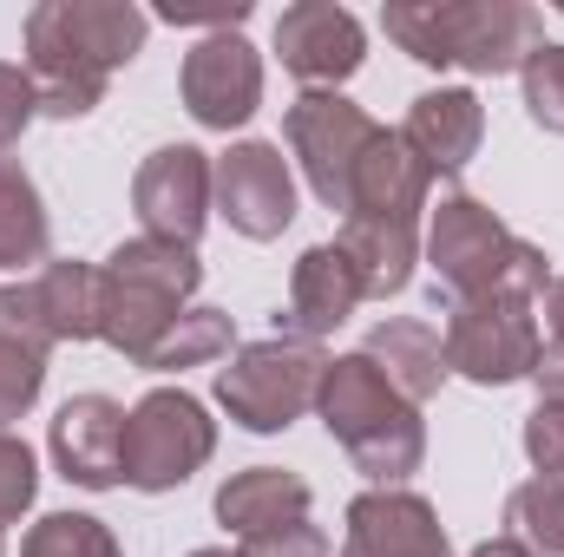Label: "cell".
Here are the masks:
<instances>
[{
	"label": "cell",
	"instance_id": "obj_28",
	"mask_svg": "<svg viewBox=\"0 0 564 557\" xmlns=\"http://www.w3.org/2000/svg\"><path fill=\"white\" fill-rule=\"evenodd\" d=\"M519 86H525V112H532V125L552 132V139H564V46L558 40H545V46L519 66Z\"/></svg>",
	"mask_w": 564,
	"mask_h": 557
},
{
	"label": "cell",
	"instance_id": "obj_36",
	"mask_svg": "<svg viewBox=\"0 0 564 557\" xmlns=\"http://www.w3.org/2000/svg\"><path fill=\"white\" fill-rule=\"evenodd\" d=\"M191 557H243V551H224V545H204V551H191Z\"/></svg>",
	"mask_w": 564,
	"mask_h": 557
},
{
	"label": "cell",
	"instance_id": "obj_11",
	"mask_svg": "<svg viewBox=\"0 0 564 557\" xmlns=\"http://www.w3.org/2000/svg\"><path fill=\"white\" fill-rule=\"evenodd\" d=\"M132 210H139L144 237L197 250L210 223V157L197 144H158L132 177Z\"/></svg>",
	"mask_w": 564,
	"mask_h": 557
},
{
	"label": "cell",
	"instance_id": "obj_20",
	"mask_svg": "<svg viewBox=\"0 0 564 557\" xmlns=\"http://www.w3.org/2000/svg\"><path fill=\"white\" fill-rule=\"evenodd\" d=\"M308 479L282 472V466H250L237 479L217 485V525L237 532V538H263L276 525H302L308 518Z\"/></svg>",
	"mask_w": 564,
	"mask_h": 557
},
{
	"label": "cell",
	"instance_id": "obj_3",
	"mask_svg": "<svg viewBox=\"0 0 564 557\" xmlns=\"http://www.w3.org/2000/svg\"><path fill=\"white\" fill-rule=\"evenodd\" d=\"M426 270H433V288H446V302H473V295L539 302L552 288V256L539 243L512 237L466 190L440 197V210L426 217Z\"/></svg>",
	"mask_w": 564,
	"mask_h": 557
},
{
	"label": "cell",
	"instance_id": "obj_24",
	"mask_svg": "<svg viewBox=\"0 0 564 557\" xmlns=\"http://www.w3.org/2000/svg\"><path fill=\"white\" fill-rule=\"evenodd\" d=\"M46 250H53V223H46L40 184L26 177V164L0 157V270L46 263Z\"/></svg>",
	"mask_w": 564,
	"mask_h": 557
},
{
	"label": "cell",
	"instance_id": "obj_18",
	"mask_svg": "<svg viewBox=\"0 0 564 557\" xmlns=\"http://www.w3.org/2000/svg\"><path fill=\"white\" fill-rule=\"evenodd\" d=\"M361 302H368V288H361V276H355V263L341 256V243H315V250L295 256L289 315H276V328L302 335V341H322V335H335Z\"/></svg>",
	"mask_w": 564,
	"mask_h": 557
},
{
	"label": "cell",
	"instance_id": "obj_30",
	"mask_svg": "<svg viewBox=\"0 0 564 557\" xmlns=\"http://www.w3.org/2000/svg\"><path fill=\"white\" fill-rule=\"evenodd\" d=\"M525 459L539 466V479H564V407L539 401L525 414Z\"/></svg>",
	"mask_w": 564,
	"mask_h": 557
},
{
	"label": "cell",
	"instance_id": "obj_13",
	"mask_svg": "<svg viewBox=\"0 0 564 557\" xmlns=\"http://www.w3.org/2000/svg\"><path fill=\"white\" fill-rule=\"evenodd\" d=\"M26 79H33V99L46 119H86L99 99H106V66L59 26V7L40 0L26 13Z\"/></svg>",
	"mask_w": 564,
	"mask_h": 557
},
{
	"label": "cell",
	"instance_id": "obj_15",
	"mask_svg": "<svg viewBox=\"0 0 564 557\" xmlns=\"http://www.w3.org/2000/svg\"><path fill=\"white\" fill-rule=\"evenodd\" d=\"M341 557H453L440 512L421 492L401 485H375L348 505V545Z\"/></svg>",
	"mask_w": 564,
	"mask_h": 557
},
{
	"label": "cell",
	"instance_id": "obj_17",
	"mask_svg": "<svg viewBox=\"0 0 564 557\" xmlns=\"http://www.w3.org/2000/svg\"><path fill=\"white\" fill-rule=\"evenodd\" d=\"M426 177L421 157L401 144V132H381L375 151L361 157L355 171V190H348V217L341 223H388V230H421L426 210Z\"/></svg>",
	"mask_w": 564,
	"mask_h": 557
},
{
	"label": "cell",
	"instance_id": "obj_31",
	"mask_svg": "<svg viewBox=\"0 0 564 557\" xmlns=\"http://www.w3.org/2000/svg\"><path fill=\"white\" fill-rule=\"evenodd\" d=\"M33 119H40V99H33L26 66H7V59H0V151L20 144V132H26Z\"/></svg>",
	"mask_w": 564,
	"mask_h": 557
},
{
	"label": "cell",
	"instance_id": "obj_29",
	"mask_svg": "<svg viewBox=\"0 0 564 557\" xmlns=\"http://www.w3.org/2000/svg\"><path fill=\"white\" fill-rule=\"evenodd\" d=\"M40 492V466H33V446L0 433V525H13Z\"/></svg>",
	"mask_w": 564,
	"mask_h": 557
},
{
	"label": "cell",
	"instance_id": "obj_5",
	"mask_svg": "<svg viewBox=\"0 0 564 557\" xmlns=\"http://www.w3.org/2000/svg\"><path fill=\"white\" fill-rule=\"evenodd\" d=\"M322 374H328V354L322 341H302V335H270V341H250L230 354V368L217 374V401L224 414L250 433H282L315 407L322 394Z\"/></svg>",
	"mask_w": 564,
	"mask_h": 557
},
{
	"label": "cell",
	"instance_id": "obj_25",
	"mask_svg": "<svg viewBox=\"0 0 564 557\" xmlns=\"http://www.w3.org/2000/svg\"><path fill=\"white\" fill-rule=\"evenodd\" d=\"M230 348H237V328H230L224 308H184V315L164 328V341L144 354V368H151V374H184V368H204V361H217V354H230Z\"/></svg>",
	"mask_w": 564,
	"mask_h": 557
},
{
	"label": "cell",
	"instance_id": "obj_14",
	"mask_svg": "<svg viewBox=\"0 0 564 557\" xmlns=\"http://www.w3.org/2000/svg\"><path fill=\"white\" fill-rule=\"evenodd\" d=\"M46 446H53V466L66 485H86V492L126 485V407L119 401L73 394L46 426Z\"/></svg>",
	"mask_w": 564,
	"mask_h": 557
},
{
	"label": "cell",
	"instance_id": "obj_4",
	"mask_svg": "<svg viewBox=\"0 0 564 557\" xmlns=\"http://www.w3.org/2000/svg\"><path fill=\"white\" fill-rule=\"evenodd\" d=\"M197 282H204V263L184 243H158V237L119 243L99 270V341L126 354L132 368H144L164 328L191 308Z\"/></svg>",
	"mask_w": 564,
	"mask_h": 557
},
{
	"label": "cell",
	"instance_id": "obj_23",
	"mask_svg": "<svg viewBox=\"0 0 564 557\" xmlns=\"http://www.w3.org/2000/svg\"><path fill=\"white\" fill-rule=\"evenodd\" d=\"M33 302L53 341H99V270L86 263H40Z\"/></svg>",
	"mask_w": 564,
	"mask_h": 557
},
{
	"label": "cell",
	"instance_id": "obj_9",
	"mask_svg": "<svg viewBox=\"0 0 564 557\" xmlns=\"http://www.w3.org/2000/svg\"><path fill=\"white\" fill-rule=\"evenodd\" d=\"M210 204L224 210V223L250 243H276L295 223V171L282 157V144L243 139L210 164Z\"/></svg>",
	"mask_w": 564,
	"mask_h": 557
},
{
	"label": "cell",
	"instance_id": "obj_7",
	"mask_svg": "<svg viewBox=\"0 0 564 557\" xmlns=\"http://www.w3.org/2000/svg\"><path fill=\"white\" fill-rule=\"evenodd\" d=\"M217 452V419L184 387H151L126 414V485L171 492Z\"/></svg>",
	"mask_w": 564,
	"mask_h": 557
},
{
	"label": "cell",
	"instance_id": "obj_21",
	"mask_svg": "<svg viewBox=\"0 0 564 557\" xmlns=\"http://www.w3.org/2000/svg\"><path fill=\"white\" fill-rule=\"evenodd\" d=\"M388 381H394V394H408L414 407L440 394V381L453 374L446 368V341H440V328L421 321V315H394V321H381L375 335H368V348H361Z\"/></svg>",
	"mask_w": 564,
	"mask_h": 557
},
{
	"label": "cell",
	"instance_id": "obj_12",
	"mask_svg": "<svg viewBox=\"0 0 564 557\" xmlns=\"http://www.w3.org/2000/svg\"><path fill=\"white\" fill-rule=\"evenodd\" d=\"M276 53L308 92H335L341 79L361 73L368 33L335 0H295V7H282V20H276Z\"/></svg>",
	"mask_w": 564,
	"mask_h": 557
},
{
	"label": "cell",
	"instance_id": "obj_33",
	"mask_svg": "<svg viewBox=\"0 0 564 557\" xmlns=\"http://www.w3.org/2000/svg\"><path fill=\"white\" fill-rule=\"evenodd\" d=\"M532 387H539V401L564 407V348H545V354H539V368H532Z\"/></svg>",
	"mask_w": 564,
	"mask_h": 557
},
{
	"label": "cell",
	"instance_id": "obj_16",
	"mask_svg": "<svg viewBox=\"0 0 564 557\" xmlns=\"http://www.w3.org/2000/svg\"><path fill=\"white\" fill-rule=\"evenodd\" d=\"M59 341L40 321L33 282H0V433L20 414H33L40 387H46V354Z\"/></svg>",
	"mask_w": 564,
	"mask_h": 557
},
{
	"label": "cell",
	"instance_id": "obj_37",
	"mask_svg": "<svg viewBox=\"0 0 564 557\" xmlns=\"http://www.w3.org/2000/svg\"><path fill=\"white\" fill-rule=\"evenodd\" d=\"M0 557H7V545H0Z\"/></svg>",
	"mask_w": 564,
	"mask_h": 557
},
{
	"label": "cell",
	"instance_id": "obj_2",
	"mask_svg": "<svg viewBox=\"0 0 564 557\" xmlns=\"http://www.w3.org/2000/svg\"><path fill=\"white\" fill-rule=\"evenodd\" d=\"M315 414L335 433V446L355 459L361 479L375 485H408L426 459V426L421 407L408 394H394V381L368 361V354H341L322 374Z\"/></svg>",
	"mask_w": 564,
	"mask_h": 557
},
{
	"label": "cell",
	"instance_id": "obj_27",
	"mask_svg": "<svg viewBox=\"0 0 564 557\" xmlns=\"http://www.w3.org/2000/svg\"><path fill=\"white\" fill-rule=\"evenodd\" d=\"M506 518L519 525V538L545 557H564V479H525L506 499Z\"/></svg>",
	"mask_w": 564,
	"mask_h": 557
},
{
	"label": "cell",
	"instance_id": "obj_8",
	"mask_svg": "<svg viewBox=\"0 0 564 557\" xmlns=\"http://www.w3.org/2000/svg\"><path fill=\"white\" fill-rule=\"evenodd\" d=\"M282 139H289V151H295L308 190H315L328 210L348 217L355 171H361V157L375 151L381 125H375L355 99H341V92H302V99L289 106V119H282Z\"/></svg>",
	"mask_w": 564,
	"mask_h": 557
},
{
	"label": "cell",
	"instance_id": "obj_32",
	"mask_svg": "<svg viewBox=\"0 0 564 557\" xmlns=\"http://www.w3.org/2000/svg\"><path fill=\"white\" fill-rule=\"evenodd\" d=\"M243 557H328V532L322 525H276V532H263V538H243L237 545Z\"/></svg>",
	"mask_w": 564,
	"mask_h": 557
},
{
	"label": "cell",
	"instance_id": "obj_10",
	"mask_svg": "<svg viewBox=\"0 0 564 557\" xmlns=\"http://www.w3.org/2000/svg\"><path fill=\"white\" fill-rule=\"evenodd\" d=\"M184 112L204 125V132H237L257 119L263 106V59L243 33H210L184 53Z\"/></svg>",
	"mask_w": 564,
	"mask_h": 557
},
{
	"label": "cell",
	"instance_id": "obj_1",
	"mask_svg": "<svg viewBox=\"0 0 564 557\" xmlns=\"http://www.w3.org/2000/svg\"><path fill=\"white\" fill-rule=\"evenodd\" d=\"M381 26L408 59L440 73L459 66L479 79L519 73L545 46V26L525 0H388Z\"/></svg>",
	"mask_w": 564,
	"mask_h": 557
},
{
	"label": "cell",
	"instance_id": "obj_19",
	"mask_svg": "<svg viewBox=\"0 0 564 557\" xmlns=\"http://www.w3.org/2000/svg\"><path fill=\"white\" fill-rule=\"evenodd\" d=\"M486 139V112L466 86H440V92H421L408 106V125H401V144L421 157L426 177H459L473 164V151Z\"/></svg>",
	"mask_w": 564,
	"mask_h": 557
},
{
	"label": "cell",
	"instance_id": "obj_6",
	"mask_svg": "<svg viewBox=\"0 0 564 557\" xmlns=\"http://www.w3.org/2000/svg\"><path fill=\"white\" fill-rule=\"evenodd\" d=\"M446 368L466 374L473 387H506V381H532L545 341H539V321H532V302L519 295H473V302H453L446 308Z\"/></svg>",
	"mask_w": 564,
	"mask_h": 557
},
{
	"label": "cell",
	"instance_id": "obj_26",
	"mask_svg": "<svg viewBox=\"0 0 564 557\" xmlns=\"http://www.w3.org/2000/svg\"><path fill=\"white\" fill-rule=\"evenodd\" d=\"M20 557H126L119 538L106 532V518H86V512H46L26 538Z\"/></svg>",
	"mask_w": 564,
	"mask_h": 557
},
{
	"label": "cell",
	"instance_id": "obj_34",
	"mask_svg": "<svg viewBox=\"0 0 564 557\" xmlns=\"http://www.w3.org/2000/svg\"><path fill=\"white\" fill-rule=\"evenodd\" d=\"M539 308H545V335H552V348H564V276H552V288L539 295Z\"/></svg>",
	"mask_w": 564,
	"mask_h": 557
},
{
	"label": "cell",
	"instance_id": "obj_22",
	"mask_svg": "<svg viewBox=\"0 0 564 557\" xmlns=\"http://www.w3.org/2000/svg\"><path fill=\"white\" fill-rule=\"evenodd\" d=\"M59 7V26L106 66V73H119V66H132L144 53V33H151V13L132 7V0H53Z\"/></svg>",
	"mask_w": 564,
	"mask_h": 557
},
{
	"label": "cell",
	"instance_id": "obj_35",
	"mask_svg": "<svg viewBox=\"0 0 564 557\" xmlns=\"http://www.w3.org/2000/svg\"><path fill=\"white\" fill-rule=\"evenodd\" d=\"M473 557H539V551H532L525 538H492V545H479Z\"/></svg>",
	"mask_w": 564,
	"mask_h": 557
}]
</instances>
